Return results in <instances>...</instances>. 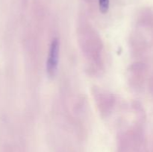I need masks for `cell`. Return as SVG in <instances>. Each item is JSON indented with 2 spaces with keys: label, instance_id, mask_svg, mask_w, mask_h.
Wrapping results in <instances>:
<instances>
[{
  "label": "cell",
  "instance_id": "1",
  "mask_svg": "<svg viewBox=\"0 0 153 152\" xmlns=\"http://www.w3.org/2000/svg\"><path fill=\"white\" fill-rule=\"evenodd\" d=\"M60 45L58 39L54 38L51 43L49 55L46 61V71L49 77H54L57 72L59 59Z\"/></svg>",
  "mask_w": 153,
  "mask_h": 152
},
{
  "label": "cell",
  "instance_id": "2",
  "mask_svg": "<svg viewBox=\"0 0 153 152\" xmlns=\"http://www.w3.org/2000/svg\"><path fill=\"white\" fill-rule=\"evenodd\" d=\"M99 5L101 13H106L109 9V0H99Z\"/></svg>",
  "mask_w": 153,
  "mask_h": 152
}]
</instances>
